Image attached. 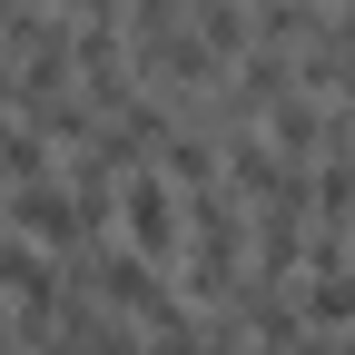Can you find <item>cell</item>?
Instances as JSON below:
<instances>
[{
    "instance_id": "obj_1",
    "label": "cell",
    "mask_w": 355,
    "mask_h": 355,
    "mask_svg": "<svg viewBox=\"0 0 355 355\" xmlns=\"http://www.w3.org/2000/svg\"><path fill=\"white\" fill-rule=\"evenodd\" d=\"M119 217H128V237H148L158 257L178 247V217H168V178H128V198H119Z\"/></svg>"
}]
</instances>
